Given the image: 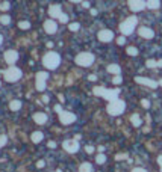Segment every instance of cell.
<instances>
[{"label": "cell", "instance_id": "7", "mask_svg": "<svg viewBox=\"0 0 162 172\" xmlns=\"http://www.w3.org/2000/svg\"><path fill=\"white\" fill-rule=\"evenodd\" d=\"M49 79V73L46 71H38L36 73V89L38 91H44L46 89V80Z\"/></svg>", "mask_w": 162, "mask_h": 172}, {"label": "cell", "instance_id": "50", "mask_svg": "<svg viewBox=\"0 0 162 172\" xmlns=\"http://www.w3.org/2000/svg\"><path fill=\"white\" fill-rule=\"evenodd\" d=\"M0 85H2V83H0Z\"/></svg>", "mask_w": 162, "mask_h": 172}, {"label": "cell", "instance_id": "1", "mask_svg": "<svg viewBox=\"0 0 162 172\" xmlns=\"http://www.w3.org/2000/svg\"><path fill=\"white\" fill-rule=\"evenodd\" d=\"M93 94L97 95V97H103V98H106L111 103L114 100H118L120 89H106V88H102V86H95L93 89Z\"/></svg>", "mask_w": 162, "mask_h": 172}, {"label": "cell", "instance_id": "17", "mask_svg": "<svg viewBox=\"0 0 162 172\" xmlns=\"http://www.w3.org/2000/svg\"><path fill=\"white\" fill-rule=\"evenodd\" d=\"M34 121L36 124H46L47 122V115L43 113V112H36L34 115Z\"/></svg>", "mask_w": 162, "mask_h": 172}, {"label": "cell", "instance_id": "37", "mask_svg": "<svg viewBox=\"0 0 162 172\" xmlns=\"http://www.w3.org/2000/svg\"><path fill=\"white\" fill-rule=\"evenodd\" d=\"M86 152H88V154H91V152H94V147H86Z\"/></svg>", "mask_w": 162, "mask_h": 172}, {"label": "cell", "instance_id": "2", "mask_svg": "<svg viewBox=\"0 0 162 172\" xmlns=\"http://www.w3.org/2000/svg\"><path fill=\"white\" fill-rule=\"evenodd\" d=\"M43 64L49 69H56L59 67V64H61V56L58 53H55V51H49L43 57Z\"/></svg>", "mask_w": 162, "mask_h": 172}, {"label": "cell", "instance_id": "38", "mask_svg": "<svg viewBox=\"0 0 162 172\" xmlns=\"http://www.w3.org/2000/svg\"><path fill=\"white\" fill-rule=\"evenodd\" d=\"M44 165H46L44 161H43V160H39V161H38V163H36V168H43Z\"/></svg>", "mask_w": 162, "mask_h": 172}, {"label": "cell", "instance_id": "41", "mask_svg": "<svg viewBox=\"0 0 162 172\" xmlns=\"http://www.w3.org/2000/svg\"><path fill=\"white\" fill-rule=\"evenodd\" d=\"M49 147H50V148H55V147H56V143H55V142H52V140H50V142H49Z\"/></svg>", "mask_w": 162, "mask_h": 172}, {"label": "cell", "instance_id": "25", "mask_svg": "<svg viewBox=\"0 0 162 172\" xmlns=\"http://www.w3.org/2000/svg\"><path fill=\"white\" fill-rule=\"evenodd\" d=\"M146 65H147L149 68H156V67H158V60H155V59H149V60L146 62Z\"/></svg>", "mask_w": 162, "mask_h": 172}, {"label": "cell", "instance_id": "46", "mask_svg": "<svg viewBox=\"0 0 162 172\" xmlns=\"http://www.w3.org/2000/svg\"><path fill=\"white\" fill-rule=\"evenodd\" d=\"M158 67H162V59L161 60H158Z\"/></svg>", "mask_w": 162, "mask_h": 172}, {"label": "cell", "instance_id": "21", "mask_svg": "<svg viewBox=\"0 0 162 172\" xmlns=\"http://www.w3.org/2000/svg\"><path fill=\"white\" fill-rule=\"evenodd\" d=\"M130 121H132V124L135 127H139L141 126V118H139L138 113H133L132 116H130Z\"/></svg>", "mask_w": 162, "mask_h": 172}, {"label": "cell", "instance_id": "11", "mask_svg": "<svg viewBox=\"0 0 162 172\" xmlns=\"http://www.w3.org/2000/svg\"><path fill=\"white\" fill-rule=\"evenodd\" d=\"M97 36H99V39H100L102 42H109V41H112V39H114V33H112V30H108V29L100 30Z\"/></svg>", "mask_w": 162, "mask_h": 172}, {"label": "cell", "instance_id": "27", "mask_svg": "<svg viewBox=\"0 0 162 172\" xmlns=\"http://www.w3.org/2000/svg\"><path fill=\"white\" fill-rule=\"evenodd\" d=\"M95 161H97L99 165H103L104 161H106V156H104V154H99V156L95 157Z\"/></svg>", "mask_w": 162, "mask_h": 172}, {"label": "cell", "instance_id": "30", "mask_svg": "<svg viewBox=\"0 0 162 172\" xmlns=\"http://www.w3.org/2000/svg\"><path fill=\"white\" fill-rule=\"evenodd\" d=\"M11 8V5L8 3V2H3V3H0V9L2 11H6V9H9Z\"/></svg>", "mask_w": 162, "mask_h": 172}, {"label": "cell", "instance_id": "22", "mask_svg": "<svg viewBox=\"0 0 162 172\" xmlns=\"http://www.w3.org/2000/svg\"><path fill=\"white\" fill-rule=\"evenodd\" d=\"M161 6V2H158V0H150V2H147V8H150V9H158Z\"/></svg>", "mask_w": 162, "mask_h": 172}, {"label": "cell", "instance_id": "5", "mask_svg": "<svg viewBox=\"0 0 162 172\" xmlns=\"http://www.w3.org/2000/svg\"><path fill=\"white\" fill-rule=\"evenodd\" d=\"M23 76L21 69H18L17 67H9V68L5 71V80L9 82V83H14V82L20 80Z\"/></svg>", "mask_w": 162, "mask_h": 172}, {"label": "cell", "instance_id": "28", "mask_svg": "<svg viewBox=\"0 0 162 172\" xmlns=\"http://www.w3.org/2000/svg\"><path fill=\"white\" fill-rule=\"evenodd\" d=\"M18 27H20V29H24V30H26V29H30V23H29V21H20V23H18Z\"/></svg>", "mask_w": 162, "mask_h": 172}, {"label": "cell", "instance_id": "48", "mask_svg": "<svg viewBox=\"0 0 162 172\" xmlns=\"http://www.w3.org/2000/svg\"><path fill=\"white\" fill-rule=\"evenodd\" d=\"M159 85H161V86H162V80H161V82H159Z\"/></svg>", "mask_w": 162, "mask_h": 172}, {"label": "cell", "instance_id": "16", "mask_svg": "<svg viewBox=\"0 0 162 172\" xmlns=\"http://www.w3.org/2000/svg\"><path fill=\"white\" fill-rule=\"evenodd\" d=\"M49 15H50L52 18H59V17L62 15V12H61V5H52V6L49 8Z\"/></svg>", "mask_w": 162, "mask_h": 172}, {"label": "cell", "instance_id": "10", "mask_svg": "<svg viewBox=\"0 0 162 172\" xmlns=\"http://www.w3.org/2000/svg\"><path fill=\"white\" fill-rule=\"evenodd\" d=\"M59 119L62 124H71L76 121V115L71 113V112H61L59 113Z\"/></svg>", "mask_w": 162, "mask_h": 172}, {"label": "cell", "instance_id": "39", "mask_svg": "<svg viewBox=\"0 0 162 172\" xmlns=\"http://www.w3.org/2000/svg\"><path fill=\"white\" fill-rule=\"evenodd\" d=\"M132 172H147V171H146V169H142V168H135Z\"/></svg>", "mask_w": 162, "mask_h": 172}, {"label": "cell", "instance_id": "43", "mask_svg": "<svg viewBox=\"0 0 162 172\" xmlns=\"http://www.w3.org/2000/svg\"><path fill=\"white\" fill-rule=\"evenodd\" d=\"M55 110H56V112H59V113L62 112V110H61V106H55Z\"/></svg>", "mask_w": 162, "mask_h": 172}, {"label": "cell", "instance_id": "19", "mask_svg": "<svg viewBox=\"0 0 162 172\" xmlns=\"http://www.w3.org/2000/svg\"><path fill=\"white\" fill-rule=\"evenodd\" d=\"M30 139H32V142H34V143H38V142H41V140L44 139V136H43V133H41V131H35V133H32Z\"/></svg>", "mask_w": 162, "mask_h": 172}, {"label": "cell", "instance_id": "45", "mask_svg": "<svg viewBox=\"0 0 162 172\" xmlns=\"http://www.w3.org/2000/svg\"><path fill=\"white\" fill-rule=\"evenodd\" d=\"M43 101H46V103L49 101V97H47V95H44V97H43Z\"/></svg>", "mask_w": 162, "mask_h": 172}, {"label": "cell", "instance_id": "6", "mask_svg": "<svg viewBox=\"0 0 162 172\" xmlns=\"http://www.w3.org/2000/svg\"><path fill=\"white\" fill-rule=\"evenodd\" d=\"M74 62L79 65V67H90L91 64L94 62V55H91V53H79L77 56H76V59H74Z\"/></svg>", "mask_w": 162, "mask_h": 172}, {"label": "cell", "instance_id": "26", "mask_svg": "<svg viewBox=\"0 0 162 172\" xmlns=\"http://www.w3.org/2000/svg\"><path fill=\"white\" fill-rule=\"evenodd\" d=\"M0 23L2 24H9L11 23V17H9V15H2V17H0Z\"/></svg>", "mask_w": 162, "mask_h": 172}, {"label": "cell", "instance_id": "24", "mask_svg": "<svg viewBox=\"0 0 162 172\" xmlns=\"http://www.w3.org/2000/svg\"><path fill=\"white\" fill-rule=\"evenodd\" d=\"M126 51H127L129 56H137V55H138V48H137V47H127Z\"/></svg>", "mask_w": 162, "mask_h": 172}, {"label": "cell", "instance_id": "35", "mask_svg": "<svg viewBox=\"0 0 162 172\" xmlns=\"http://www.w3.org/2000/svg\"><path fill=\"white\" fill-rule=\"evenodd\" d=\"M141 104H142V107H146V109H149V107H150V101H149V100H142Z\"/></svg>", "mask_w": 162, "mask_h": 172}, {"label": "cell", "instance_id": "13", "mask_svg": "<svg viewBox=\"0 0 162 172\" xmlns=\"http://www.w3.org/2000/svg\"><path fill=\"white\" fill-rule=\"evenodd\" d=\"M17 59H18V53H17L15 50H8V51H5V60H6L9 65H14V64L17 62Z\"/></svg>", "mask_w": 162, "mask_h": 172}, {"label": "cell", "instance_id": "49", "mask_svg": "<svg viewBox=\"0 0 162 172\" xmlns=\"http://www.w3.org/2000/svg\"><path fill=\"white\" fill-rule=\"evenodd\" d=\"M55 172H61V171H55Z\"/></svg>", "mask_w": 162, "mask_h": 172}, {"label": "cell", "instance_id": "4", "mask_svg": "<svg viewBox=\"0 0 162 172\" xmlns=\"http://www.w3.org/2000/svg\"><path fill=\"white\" fill-rule=\"evenodd\" d=\"M137 23H138V18H137V17H129L127 20H124L123 23L120 24V30H121L123 36L132 33V32L135 30V26H137Z\"/></svg>", "mask_w": 162, "mask_h": 172}, {"label": "cell", "instance_id": "42", "mask_svg": "<svg viewBox=\"0 0 162 172\" xmlns=\"http://www.w3.org/2000/svg\"><path fill=\"white\" fill-rule=\"evenodd\" d=\"M88 79H90V80H91V82L97 80V77H95V76H94V74H91V76H90V77H88Z\"/></svg>", "mask_w": 162, "mask_h": 172}, {"label": "cell", "instance_id": "32", "mask_svg": "<svg viewBox=\"0 0 162 172\" xmlns=\"http://www.w3.org/2000/svg\"><path fill=\"white\" fill-rule=\"evenodd\" d=\"M6 140H8V138H6V136H3V135L0 136V148H2L5 143H6Z\"/></svg>", "mask_w": 162, "mask_h": 172}, {"label": "cell", "instance_id": "3", "mask_svg": "<svg viewBox=\"0 0 162 172\" xmlns=\"http://www.w3.org/2000/svg\"><path fill=\"white\" fill-rule=\"evenodd\" d=\"M124 109H126V103L123 101V100H114V101H111V103L108 104V107H106V110H108V113L112 115V116H118V115H121L124 112Z\"/></svg>", "mask_w": 162, "mask_h": 172}, {"label": "cell", "instance_id": "31", "mask_svg": "<svg viewBox=\"0 0 162 172\" xmlns=\"http://www.w3.org/2000/svg\"><path fill=\"white\" fill-rule=\"evenodd\" d=\"M59 21H61V23H67V21H68V17H67L65 14H62V15L59 17Z\"/></svg>", "mask_w": 162, "mask_h": 172}, {"label": "cell", "instance_id": "29", "mask_svg": "<svg viewBox=\"0 0 162 172\" xmlns=\"http://www.w3.org/2000/svg\"><path fill=\"white\" fill-rule=\"evenodd\" d=\"M79 27H81L79 23H71V24H70V30H71V32H77V30H79Z\"/></svg>", "mask_w": 162, "mask_h": 172}, {"label": "cell", "instance_id": "14", "mask_svg": "<svg viewBox=\"0 0 162 172\" xmlns=\"http://www.w3.org/2000/svg\"><path fill=\"white\" fill-rule=\"evenodd\" d=\"M44 30H46L47 33H56V30H58V24L55 20H47L46 23H44Z\"/></svg>", "mask_w": 162, "mask_h": 172}, {"label": "cell", "instance_id": "12", "mask_svg": "<svg viewBox=\"0 0 162 172\" xmlns=\"http://www.w3.org/2000/svg\"><path fill=\"white\" fill-rule=\"evenodd\" d=\"M135 82L137 83H139V85H146V86H150V88H158V82H155V80H151V79H147V77H135Z\"/></svg>", "mask_w": 162, "mask_h": 172}, {"label": "cell", "instance_id": "36", "mask_svg": "<svg viewBox=\"0 0 162 172\" xmlns=\"http://www.w3.org/2000/svg\"><path fill=\"white\" fill-rule=\"evenodd\" d=\"M117 160H121V159H127V154H118V156H115Z\"/></svg>", "mask_w": 162, "mask_h": 172}, {"label": "cell", "instance_id": "23", "mask_svg": "<svg viewBox=\"0 0 162 172\" xmlns=\"http://www.w3.org/2000/svg\"><path fill=\"white\" fill-rule=\"evenodd\" d=\"M20 107H21V103H20L18 100H12L11 103H9V109H11V110H18Z\"/></svg>", "mask_w": 162, "mask_h": 172}, {"label": "cell", "instance_id": "33", "mask_svg": "<svg viewBox=\"0 0 162 172\" xmlns=\"http://www.w3.org/2000/svg\"><path fill=\"white\" fill-rule=\"evenodd\" d=\"M112 82H114V83H115V85H120V83H121V82H123V79H121V77H120V76H115V77H114V79H112Z\"/></svg>", "mask_w": 162, "mask_h": 172}, {"label": "cell", "instance_id": "9", "mask_svg": "<svg viewBox=\"0 0 162 172\" xmlns=\"http://www.w3.org/2000/svg\"><path fill=\"white\" fill-rule=\"evenodd\" d=\"M146 6H147V2H142V0H130L129 2V8L133 12L142 11Z\"/></svg>", "mask_w": 162, "mask_h": 172}, {"label": "cell", "instance_id": "18", "mask_svg": "<svg viewBox=\"0 0 162 172\" xmlns=\"http://www.w3.org/2000/svg\"><path fill=\"white\" fill-rule=\"evenodd\" d=\"M108 71L109 73H112V74H115V76H120V65H117V64H111V65H108Z\"/></svg>", "mask_w": 162, "mask_h": 172}, {"label": "cell", "instance_id": "20", "mask_svg": "<svg viewBox=\"0 0 162 172\" xmlns=\"http://www.w3.org/2000/svg\"><path fill=\"white\" fill-rule=\"evenodd\" d=\"M79 172H93V166H91V163H82L81 168H79Z\"/></svg>", "mask_w": 162, "mask_h": 172}, {"label": "cell", "instance_id": "34", "mask_svg": "<svg viewBox=\"0 0 162 172\" xmlns=\"http://www.w3.org/2000/svg\"><path fill=\"white\" fill-rule=\"evenodd\" d=\"M124 42H126V39H124V36H120V38L117 39V44H118V46H123Z\"/></svg>", "mask_w": 162, "mask_h": 172}, {"label": "cell", "instance_id": "8", "mask_svg": "<svg viewBox=\"0 0 162 172\" xmlns=\"http://www.w3.org/2000/svg\"><path fill=\"white\" fill-rule=\"evenodd\" d=\"M62 147H64V149L67 152H76L79 149V142L76 139H68V140H64Z\"/></svg>", "mask_w": 162, "mask_h": 172}, {"label": "cell", "instance_id": "40", "mask_svg": "<svg viewBox=\"0 0 162 172\" xmlns=\"http://www.w3.org/2000/svg\"><path fill=\"white\" fill-rule=\"evenodd\" d=\"M158 163H159V166H161V172H162V156L158 157Z\"/></svg>", "mask_w": 162, "mask_h": 172}, {"label": "cell", "instance_id": "47", "mask_svg": "<svg viewBox=\"0 0 162 172\" xmlns=\"http://www.w3.org/2000/svg\"><path fill=\"white\" fill-rule=\"evenodd\" d=\"M2 41H3V36L0 35V46H2Z\"/></svg>", "mask_w": 162, "mask_h": 172}, {"label": "cell", "instance_id": "44", "mask_svg": "<svg viewBox=\"0 0 162 172\" xmlns=\"http://www.w3.org/2000/svg\"><path fill=\"white\" fill-rule=\"evenodd\" d=\"M82 5H83V8H90V3H88V2H83Z\"/></svg>", "mask_w": 162, "mask_h": 172}, {"label": "cell", "instance_id": "15", "mask_svg": "<svg viewBox=\"0 0 162 172\" xmlns=\"http://www.w3.org/2000/svg\"><path fill=\"white\" fill-rule=\"evenodd\" d=\"M138 33H139V36H142V38H146V39H151V38L155 36V32L151 30L150 27H146V26L139 27Z\"/></svg>", "mask_w": 162, "mask_h": 172}]
</instances>
